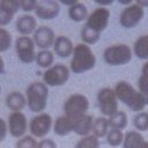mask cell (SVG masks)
<instances>
[{
  "instance_id": "cell-31",
  "label": "cell",
  "mask_w": 148,
  "mask_h": 148,
  "mask_svg": "<svg viewBox=\"0 0 148 148\" xmlns=\"http://www.w3.org/2000/svg\"><path fill=\"white\" fill-rule=\"evenodd\" d=\"M138 88H139L138 91L142 95L146 104L148 105V75H145V74L140 75L138 80Z\"/></svg>"
},
{
  "instance_id": "cell-39",
  "label": "cell",
  "mask_w": 148,
  "mask_h": 148,
  "mask_svg": "<svg viewBox=\"0 0 148 148\" xmlns=\"http://www.w3.org/2000/svg\"><path fill=\"white\" fill-rule=\"evenodd\" d=\"M141 74L148 75V61H146L141 67Z\"/></svg>"
},
{
  "instance_id": "cell-34",
  "label": "cell",
  "mask_w": 148,
  "mask_h": 148,
  "mask_svg": "<svg viewBox=\"0 0 148 148\" xmlns=\"http://www.w3.org/2000/svg\"><path fill=\"white\" fill-rule=\"evenodd\" d=\"M36 1L35 0H22L20 1V9H22L25 13H30L35 9Z\"/></svg>"
},
{
  "instance_id": "cell-28",
  "label": "cell",
  "mask_w": 148,
  "mask_h": 148,
  "mask_svg": "<svg viewBox=\"0 0 148 148\" xmlns=\"http://www.w3.org/2000/svg\"><path fill=\"white\" fill-rule=\"evenodd\" d=\"M133 125L139 131H148V112L141 111L133 118Z\"/></svg>"
},
{
  "instance_id": "cell-10",
  "label": "cell",
  "mask_w": 148,
  "mask_h": 148,
  "mask_svg": "<svg viewBox=\"0 0 148 148\" xmlns=\"http://www.w3.org/2000/svg\"><path fill=\"white\" fill-rule=\"evenodd\" d=\"M143 15H145V9L141 8L139 5H136L135 2H133L132 5L126 6L121 10L119 15V24L125 29H132L141 22Z\"/></svg>"
},
{
  "instance_id": "cell-2",
  "label": "cell",
  "mask_w": 148,
  "mask_h": 148,
  "mask_svg": "<svg viewBox=\"0 0 148 148\" xmlns=\"http://www.w3.org/2000/svg\"><path fill=\"white\" fill-rule=\"evenodd\" d=\"M114 92L118 98L123 104H125L127 108H130L132 111L135 112H141L146 108V102L142 95L133 88V86L127 82V81H119L114 86Z\"/></svg>"
},
{
  "instance_id": "cell-20",
  "label": "cell",
  "mask_w": 148,
  "mask_h": 148,
  "mask_svg": "<svg viewBox=\"0 0 148 148\" xmlns=\"http://www.w3.org/2000/svg\"><path fill=\"white\" fill-rule=\"evenodd\" d=\"M53 132L59 136H66L73 132V120L65 114L59 116L53 123Z\"/></svg>"
},
{
  "instance_id": "cell-21",
  "label": "cell",
  "mask_w": 148,
  "mask_h": 148,
  "mask_svg": "<svg viewBox=\"0 0 148 148\" xmlns=\"http://www.w3.org/2000/svg\"><path fill=\"white\" fill-rule=\"evenodd\" d=\"M88 9L87 6L82 2H76L73 6L68 7V16L74 22H82L86 21L88 17Z\"/></svg>"
},
{
  "instance_id": "cell-6",
  "label": "cell",
  "mask_w": 148,
  "mask_h": 148,
  "mask_svg": "<svg viewBox=\"0 0 148 148\" xmlns=\"http://www.w3.org/2000/svg\"><path fill=\"white\" fill-rule=\"evenodd\" d=\"M69 75V67L64 64H56L45 69L43 74V83L47 87H60L68 81Z\"/></svg>"
},
{
  "instance_id": "cell-11",
  "label": "cell",
  "mask_w": 148,
  "mask_h": 148,
  "mask_svg": "<svg viewBox=\"0 0 148 148\" xmlns=\"http://www.w3.org/2000/svg\"><path fill=\"white\" fill-rule=\"evenodd\" d=\"M15 51L18 60L23 64H31L36 59L35 43L29 36H20L16 38Z\"/></svg>"
},
{
  "instance_id": "cell-30",
  "label": "cell",
  "mask_w": 148,
  "mask_h": 148,
  "mask_svg": "<svg viewBox=\"0 0 148 148\" xmlns=\"http://www.w3.org/2000/svg\"><path fill=\"white\" fill-rule=\"evenodd\" d=\"M37 140L31 135H24L15 143V148H37Z\"/></svg>"
},
{
  "instance_id": "cell-16",
  "label": "cell",
  "mask_w": 148,
  "mask_h": 148,
  "mask_svg": "<svg viewBox=\"0 0 148 148\" xmlns=\"http://www.w3.org/2000/svg\"><path fill=\"white\" fill-rule=\"evenodd\" d=\"M73 50H74V45L68 37L62 35L56 37L53 43V53H56L58 57L60 58L72 57Z\"/></svg>"
},
{
  "instance_id": "cell-37",
  "label": "cell",
  "mask_w": 148,
  "mask_h": 148,
  "mask_svg": "<svg viewBox=\"0 0 148 148\" xmlns=\"http://www.w3.org/2000/svg\"><path fill=\"white\" fill-rule=\"evenodd\" d=\"M96 3L101 5V7H105L108 5H111L113 3V0H106V1H102V0H96Z\"/></svg>"
},
{
  "instance_id": "cell-9",
  "label": "cell",
  "mask_w": 148,
  "mask_h": 148,
  "mask_svg": "<svg viewBox=\"0 0 148 148\" xmlns=\"http://www.w3.org/2000/svg\"><path fill=\"white\" fill-rule=\"evenodd\" d=\"M98 108L103 117H111L118 111V98L113 89L105 87L102 88L97 94Z\"/></svg>"
},
{
  "instance_id": "cell-1",
  "label": "cell",
  "mask_w": 148,
  "mask_h": 148,
  "mask_svg": "<svg viewBox=\"0 0 148 148\" xmlns=\"http://www.w3.org/2000/svg\"><path fill=\"white\" fill-rule=\"evenodd\" d=\"M96 65V57L89 45L79 43L74 46L72 59L69 64V71L74 74H81L91 71Z\"/></svg>"
},
{
  "instance_id": "cell-41",
  "label": "cell",
  "mask_w": 148,
  "mask_h": 148,
  "mask_svg": "<svg viewBox=\"0 0 148 148\" xmlns=\"http://www.w3.org/2000/svg\"><path fill=\"white\" fill-rule=\"evenodd\" d=\"M3 72H5V61H3L2 57L0 56V75H1Z\"/></svg>"
},
{
  "instance_id": "cell-15",
  "label": "cell",
  "mask_w": 148,
  "mask_h": 148,
  "mask_svg": "<svg viewBox=\"0 0 148 148\" xmlns=\"http://www.w3.org/2000/svg\"><path fill=\"white\" fill-rule=\"evenodd\" d=\"M15 28L21 36H29L37 29V21L30 14L21 15L15 23Z\"/></svg>"
},
{
  "instance_id": "cell-38",
  "label": "cell",
  "mask_w": 148,
  "mask_h": 148,
  "mask_svg": "<svg viewBox=\"0 0 148 148\" xmlns=\"http://www.w3.org/2000/svg\"><path fill=\"white\" fill-rule=\"evenodd\" d=\"M135 3L136 5H139L141 8H146V7H148V0H136L135 1Z\"/></svg>"
},
{
  "instance_id": "cell-4",
  "label": "cell",
  "mask_w": 148,
  "mask_h": 148,
  "mask_svg": "<svg viewBox=\"0 0 148 148\" xmlns=\"http://www.w3.org/2000/svg\"><path fill=\"white\" fill-rule=\"evenodd\" d=\"M133 58V52L127 44L109 45L103 51V59L110 66H123Z\"/></svg>"
},
{
  "instance_id": "cell-23",
  "label": "cell",
  "mask_w": 148,
  "mask_h": 148,
  "mask_svg": "<svg viewBox=\"0 0 148 148\" xmlns=\"http://www.w3.org/2000/svg\"><path fill=\"white\" fill-rule=\"evenodd\" d=\"M108 123H109V128L123 131L127 126V123H128L127 114H126V112L118 110L114 114H112L111 117L108 118Z\"/></svg>"
},
{
  "instance_id": "cell-27",
  "label": "cell",
  "mask_w": 148,
  "mask_h": 148,
  "mask_svg": "<svg viewBox=\"0 0 148 148\" xmlns=\"http://www.w3.org/2000/svg\"><path fill=\"white\" fill-rule=\"evenodd\" d=\"M75 148H99V139L92 134L82 136L76 142Z\"/></svg>"
},
{
  "instance_id": "cell-33",
  "label": "cell",
  "mask_w": 148,
  "mask_h": 148,
  "mask_svg": "<svg viewBox=\"0 0 148 148\" xmlns=\"http://www.w3.org/2000/svg\"><path fill=\"white\" fill-rule=\"evenodd\" d=\"M14 16H15L14 14H12L8 10H6V9H3V8L0 7V27L2 28V27L8 25L13 21Z\"/></svg>"
},
{
  "instance_id": "cell-18",
  "label": "cell",
  "mask_w": 148,
  "mask_h": 148,
  "mask_svg": "<svg viewBox=\"0 0 148 148\" xmlns=\"http://www.w3.org/2000/svg\"><path fill=\"white\" fill-rule=\"evenodd\" d=\"M92 121L94 120L90 114H84L81 118L73 120V132L81 138L89 135L92 128Z\"/></svg>"
},
{
  "instance_id": "cell-40",
  "label": "cell",
  "mask_w": 148,
  "mask_h": 148,
  "mask_svg": "<svg viewBox=\"0 0 148 148\" xmlns=\"http://www.w3.org/2000/svg\"><path fill=\"white\" fill-rule=\"evenodd\" d=\"M76 2H77V0H62V1H61V3H64V5L68 6V7L73 6V5L76 3Z\"/></svg>"
},
{
  "instance_id": "cell-25",
  "label": "cell",
  "mask_w": 148,
  "mask_h": 148,
  "mask_svg": "<svg viewBox=\"0 0 148 148\" xmlns=\"http://www.w3.org/2000/svg\"><path fill=\"white\" fill-rule=\"evenodd\" d=\"M36 64L40 67V68H50L53 65L54 61V56L53 52L50 50H40L37 54H36V59H35Z\"/></svg>"
},
{
  "instance_id": "cell-13",
  "label": "cell",
  "mask_w": 148,
  "mask_h": 148,
  "mask_svg": "<svg viewBox=\"0 0 148 148\" xmlns=\"http://www.w3.org/2000/svg\"><path fill=\"white\" fill-rule=\"evenodd\" d=\"M34 12L38 18L44 21H50L59 15L60 3L54 0H39L36 1Z\"/></svg>"
},
{
  "instance_id": "cell-14",
  "label": "cell",
  "mask_w": 148,
  "mask_h": 148,
  "mask_svg": "<svg viewBox=\"0 0 148 148\" xmlns=\"http://www.w3.org/2000/svg\"><path fill=\"white\" fill-rule=\"evenodd\" d=\"M31 38L35 43V46L39 47L40 50H49L51 46H53L56 35L50 27L40 25L35 30Z\"/></svg>"
},
{
  "instance_id": "cell-22",
  "label": "cell",
  "mask_w": 148,
  "mask_h": 148,
  "mask_svg": "<svg viewBox=\"0 0 148 148\" xmlns=\"http://www.w3.org/2000/svg\"><path fill=\"white\" fill-rule=\"evenodd\" d=\"M132 52L139 59L148 60V35H142L134 42Z\"/></svg>"
},
{
  "instance_id": "cell-19",
  "label": "cell",
  "mask_w": 148,
  "mask_h": 148,
  "mask_svg": "<svg viewBox=\"0 0 148 148\" xmlns=\"http://www.w3.org/2000/svg\"><path fill=\"white\" fill-rule=\"evenodd\" d=\"M6 106L12 110V112L15 111H21L25 105H27V99H25V95H23L20 91H10L7 96H6Z\"/></svg>"
},
{
  "instance_id": "cell-32",
  "label": "cell",
  "mask_w": 148,
  "mask_h": 148,
  "mask_svg": "<svg viewBox=\"0 0 148 148\" xmlns=\"http://www.w3.org/2000/svg\"><path fill=\"white\" fill-rule=\"evenodd\" d=\"M0 7L15 15L20 9V1H17V0H1Z\"/></svg>"
},
{
  "instance_id": "cell-42",
  "label": "cell",
  "mask_w": 148,
  "mask_h": 148,
  "mask_svg": "<svg viewBox=\"0 0 148 148\" xmlns=\"http://www.w3.org/2000/svg\"><path fill=\"white\" fill-rule=\"evenodd\" d=\"M0 92H1V86H0Z\"/></svg>"
},
{
  "instance_id": "cell-8",
  "label": "cell",
  "mask_w": 148,
  "mask_h": 148,
  "mask_svg": "<svg viewBox=\"0 0 148 148\" xmlns=\"http://www.w3.org/2000/svg\"><path fill=\"white\" fill-rule=\"evenodd\" d=\"M110 10L106 7H97L87 17L84 27L89 30L101 35L108 27L110 21Z\"/></svg>"
},
{
  "instance_id": "cell-26",
  "label": "cell",
  "mask_w": 148,
  "mask_h": 148,
  "mask_svg": "<svg viewBox=\"0 0 148 148\" xmlns=\"http://www.w3.org/2000/svg\"><path fill=\"white\" fill-rule=\"evenodd\" d=\"M124 134L123 131H119V130H112L110 128L108 134H106V142L111 146V147H118L120 145H123V141H124Z\"/></svg>"
},
{
  "instance_id": "cell-7",
  "label": "cell",
  "mask_w": 148,
  "mask_h": 148,
  "mask_svg": "<svg viewBox=\"0 0 148 148\" xmlns=\"http://www.w3.org/2000/svg\"><path fill=\"white\" fill-rule=\"evenodd\" d=\"M52 126H53V119H52L51 114H49L46 112H42L30 119V121L28 124V130H29L31 136H34L35 139L36 138L43 139L50 133Z\"/></svg>"
},
{
  "instance_id": "cell-5",
  "label": "cell",
  "mask_w": 148,
  "mask_h": 148,
  "mask_svg": "<svg viewBox=\"0 0 148 148\" xmlns=\"http://www.w3.org/2000/svg\"><path fill=\"white\" fill-rule=\"evenodd\" d=\"M89 99L83 94H72L64 103V114L72 120L79 119L87 114Z\"/></svg>"
},
{
  "instance_id": "cell-29",
  "label": "cell",
  "mask_w": 148,
  "mask_h": 148,
  "mask_svg": "<svg viewBox=\"0 0 148 148\" xmlns=\"http://www.w3.org/2000/svg\"><path fill=\"white\" fill-rule=\"evenodd\" d=\"M12 43H13V37L10 32L7 29L0 27V53L8 51L9 47L12 46Z\"/></svg>"
},
{
  "instance_id": "cell-17",
  "label": "cell",
  "mask_w": 148,
  "mask_h": 148,
  "mask_svg": "<svg viewBox=\"0 0 148 148\" xmlns=\"http://www.w3.org/2000/svg\"><path fill=\"white\" fill-rule=\"evenodd\" d=\"M124 148H148V141L138 132V131H128L124 134L123 141Z\"/></svg>"
},
{
  "instance_id": "cell-35",
  "label": "cell",
  "mask_w": 148,
  "mask_h": 148,
  "mask_svg": "<svg viewBox=\"0 0 148 148\" xmlns=\"http://www.w3.org/2000/svg\"><path fill=\"white\" fill-rule=\"evenodd\" d=\"M37 148H58V147L52 139H42L40 141H38Z\"/></svg>"
},
{
  "instance_id": "cell-12",
  "label": "cell",
  "mask_w": 148,
  "mask_h": 148,
  "mask_svg": "<svg viewBox=\"0 0 148 148\" xmlns=\"http://www.w3.org/2000/svg\"><path fill=\"white\" fill-rule=\"evenodd\" d=\"M7 126H8V132L13 138L21 139L22 136L25 135L28 131V120L25 114L21 111L10 112L8 116Z\"/></svg>"
},
{
  "instance_id": "cell-36",
  "label": "cell",
  "mask_w": 148,
  "mask_h": 148,
  "mask_svg": "<svg viewBox=\"0 0 148 148\" xmlns=\"http://www.w3.org/2000/svg\"><path fill=\"white\" fill-rule=\"evenodd\" d=\"M7 134H8V126H7V123L0 117V142L5 141Z\"/></svg>"
},
{
  "instance_id": "cell-3",
  "label": "cell",
  "mask_w": 148,
  "mask_h": 148,
  "mask_svg": "<svg viewBox=\"0 0 148 148\" xmlns=\"http://www.w3.org/2000/svg\"><path fill=\"white\" fill-rule=\"evenodd\" d=\"M49 87L40 81L31 82L25 89L27 105L30 111L35 113H42L47 105Z\"/></svg>"
},
{
  "instance_id": "cell-24",
  "label": "cell",
  "mask_w": 148,
  "mask_h": 148,
  "mask_svg": "<svg viewBox=\"0 0 148 148\" xmlns=\"http://www.w3.org/2000/svg\"><path fill=\"white\" fill-rule=\"evenodd\" d=\"M109 123H108V118L106 117H97L96 119H94L92 121V135H95L96 138L101 139L106 136L108 132H109Z\"/></svg>"
}]
</instances>
